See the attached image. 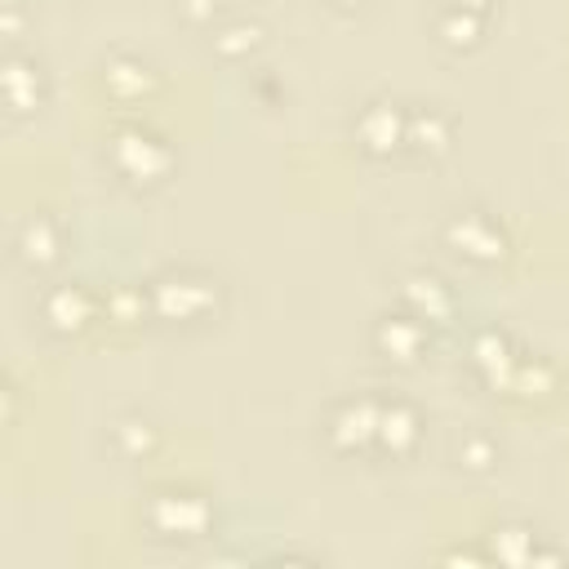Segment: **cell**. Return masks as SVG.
<instances>
[{"label":"cell","instance_id":"obj_1","mask_svg":"<svg viewBox=\"0 0 569 569\" xmlns=\"http://www.w3.org/2000/svg\"><path fill=\"white\" fill-rule=\"evenodd\" d=\"M138 520L142 529L156 538V542H204L213 538L218 529V502L204 485L196 480H160L142 493V507H138Z\"/></svg>","mask_w":569,"mask_h":569},{"label":"cell","instance_id":"obj_2","mask_svg":"<svg viewBox=\"0 0 569 569\" xmlns=\"http://www.w3.org/2000/svg\"><path fill=\"white\" fill-rule=\"evenodd\" d=\"M102 160H107V169H111L124 187H133V191H156V187L169 182V173H173V164H178V151H173V142H169L164 129H156V124L142 120V116H124V120H116V124L107 129V138H102Z\"/></svg>","mask_w":569,"mask_h":569},{"label":"cell","instance_id":"obj_3","mask_svg":"<svg viewBox=\"0 0 569 569\" xmlns=\"http://www.w3.org/2000/svg\"><path fill=\"white\" fill-rule=\"evenodd\" d=\"M147 298H151L156 325H204V320H218L227 302V284L209 267L173 262L147 276Z\"/></svg>","mask_w":569,"mask_h":569},{"label":"cell","instance_id":"obj_4","mask_svg":"<svg viewBox=\"0 0 569 569\" xmlns=\"http://www.w3.org/2000/svg\"><path fill=\"white\" fill-rule=\"evenodd\" d=\"M436 240L453 258H462L467 267H480V271H498L516 253L507 222L493 209H485V204H458V209H449L440 218V227H436Z\"/></svg>","mask_w":569,"mask_h":569},{"label":"cell","instance_id":"obj_5","mask_svg":"<svg viewBox=\"0 0 569 569\" xmlns=\"http://www.w3.org/2000/svg\"><path fill=\"white\" fill-rule=\"evenodd\" d=\"M378 391H342L329 400L320 413V440L333 458H373V436H378Z\"/></svg>","mask_w":569,"mask_h":569},{"label":"cell","instance_id":"obj_6","mask_svg":"<svg viewBox=\"0 0 569 569\" xmlns=\"http://www.w3.org/2000/svg\"><path fill=\"white\" fill-rule=\"evenodd\" d=\"M36 320L53 338H80L102 325V289L80 276H58L36 293Z\"/></svg>","mask_w":569,"mask_h":569},{"label":"cell","instance_id":"obj_7","mask_svg":"<svg viewBox=\"0 0 569 569\" xmlns=\"http://www.w3.org/2000/svg\"><path fill=\"white\" fill-rule=\"evenodd\" d=\"M405 124H409V102L391 93H369L356 102L347 120V138L356 142L360 156L369 160H391L405 151Z\"/></svg>","mask_w":569,"mask_h":569},{"label":"cell","instance_id":"obj_8","mask_svg":"<svg viewBox=\"0 0 569 569\" xmlns=\"http://www.w3.org/2000/svg\"><path fill=\"white\" fill-rule=\"evenodd\" d=\"M431 333H436V325H427L418 311L391 302V307H382V311L373 316V325H369V347H373L378 360H387V365H396V369H409V365H418V360L431 351Z\"/></svg>","mask_w":569,"mask_h":569},{"label":"cell","instance_id":"obj_9","mask_svg":"<svg viewBox=\"0 0 569 569\" xmlns=\"http://www.w3.org/2000/svg\"><path fill=\"white\" fill-rule=\"evenodd\" d=\"M0 98H4V116L9 120H27V116H36L49 102L44 58L36 49H27L22 40L18 44H4V58H0Z\"/></svg>","mask_w":569,"mask_h":569},{"label":"cell","instance_id":"obj_10","mask_svg":"<svg viewBox=\"0 0 569 569\" xmlns=\"http://www.w3.org/2000/svg\"><path fill=\"white\" fill-rule=\"evenodd\" d=\"M480 542H485L489 560H498V565H547V560H565L569 556L547 529H538L533 520H520V516L493 520L480 533Z\"/></svg>","mask_w":569,"mask_h":569},{"label":"cell","instance_id":"obj_11","mask_svg":"<svg viewBox=\"0 0 569 569\" xmlns=\"http://www.w3.org/2000/svg\"><path fill=\"white\" fill-rule=\"evenodd\" d=\"M462 360L476 373V382H485L489 391H502L511 378V365L520 360V342L507 325L498 320H476L462 338Z\"/></svg>","mask_w":569,"mask_h":569},{"label":"cell","instance_id":"obj_12","mask_svg":"<svg viewBox=\"0 0 569 569\" xmlns=\"http://www.w3.org/2000/svg\"><path fill=\"white\" fill-rule=\"evenodd\" d=\"M9 253H13V262H22L27 271H49V267H58L62 253H67V227H62V218H58L53 209H44V204L27 209V213L13 222V231H9Z\"/></svg>","mask_w":569,"mask_h":569},{"label":"cell","instance_id":"obj_13","mask_svg":"<svg viewBox=\"0 0 569 569\" xmlns=\"http://www.w3.org/2000/svg\"><path fill=\"white\" fill-rule=\"evenodd\" d=\"M98 84H102V93L111 102L138 107V102H151L164 89V76H160V67L151 58H142L133 49H111L98 62Z\"/></svg>","mask_w":569,"mask_h":569},{"label":"cell","instance_id":"obj_14","mask_svg":"<svg viewBox=\"0 0 569 569\" xmlns=\"http://www.w3.org/2000/svg\"><path fill=\"white\" fill-rule=\"evenodd\" d=\"M396 302L400 307H409V311H418L427 325H449L453 316H458V293H453V284L440 276V271H431V267H405V271H396Z\"/></svg>","mask_w":569,"mask_h":569},{"label":"cell","instance_id":"obj_15","mask_svg":"<svg viewBox=\"0 0 569 569\" xmlns=\"http://www.w3.org/2000/svg\"><path fill=\"white\" fill-rule=\"evenodd\" d=\"M427 436V418L422 409L409 400V396H382V409H378V436H373V458H387V462H405L418 453Z\"/></svg>","mask_w":569,"mask_h":569},{"label":"cell","instance_id":"obj_16","mask_svg":"<svg viewBox=\"0 0 569 569\" xmlns=\"http://www.w3.org/2000/svg\"><path fill=\"white\" fill-rule=\"evenodd\" d=\"M458 142V116L445 102H409V124H405V151L413 160H445Z\"/></svg>","mask_w":569,"mask_h":569},{"label":"cell","instance_id":"obj_17","mask_svg":"<svg viewBox=\"0 0 569 569\" xmlns=\"http://www.w3.org/2000/svg\"><path fill=\"white\" fill-rule=\"evenodd\" d=\"M560 382H565V373H560V365L551 356L520 351V360L511 365V378H507L502 396L507 400H520V405H547V400H556Z\"/></svg>","mask_w":569,"mask_h":569},{"label":"cell","instance_id":"obj_18","mask_svg":"<svg viewBox=\"0 0 569 569\" xmlns=\"http://www.w3.org/2000/svg\"><path fill=\"white\" fill-rule=\"evenodd\" d=\"M485 31H489V13H485V9H471V4H462V0H440L436 13H431V36H436V44H445V49H453V53L480 49Z\"/></svg>","mask_w":569,"mask_h":569},{"label":"cell","instance_id":"obj_19","mask_svg":"<svg viewBox=\"0 0 569 569\" xmlns=\"http://www.w3.org/2000/svg\"><path fill=\"white\" fill-rule=\"evenodd\" d=\"M107 449L120 462H142V458H151L160 449V427L147 413L124 409V413L107 418Z\"/></svg>","mask_w":569,"mask_h":569},{"label":"cell","instance_id":"obj_20","mask_svg":"<svg viewBox=\"0 0 569 569\" xmlns=\"http://www.w3.org/2000/svg\"><path fill=\"white\" fill-rule=\"evenodd\" d=\"M449 462H453L462 476L485 480V476L498 471L502 445H498V436H493L489 427H458V431L449 436Z\"/></svg>","mask_w":569,"mask_h":569},{"label":"cell","instance_id":"obj_21","mask_svg":"<svg viewBox=\"0 0 569 569\" xmlns=\"http://www.w3.org/2000/svg\"><path fill=\"white\" fill-rule=\"evenodd\" d=\"M267 44V27L262 18H249V13H227L209 27V49L222 58V62H249L258 49Z\"/></svg>","mask_w":569,"mask_h":569},{"label":"cell","instance_id":"obj_22","mask_svg":"<svg viewBox=\"0 0 569 569\" xmlns=\"http://www.w3.org/2000/svg\"><path fill=\"white\" fill-rule=\"evenodd\" d=\"M151 320L147 280H116L102 289V325L107 329H138Z\"/></svg>","mask_w":569,"mask_h":569},{"label":"cell","instance_id":"obj_23","mask_svg":"<svg viewBox=\"0 0 569 569\" xmlns=\"http://www.w3.org/2000/svg\"><path fill=\"white\" fill-rule=\"evenodd\" d=\"M173 9L187 27H200V31H209L222 18V0H173Z\"/></svg>","mask_w":569,"mask_h":569},{"label":"cell","instance_id":"obj_24","mask_svg":"<svg viewBox=\"0 0 569 569\" xmlns=\"http://www.w3.org/2000/svg\"><path fill=\"white\" fill-rule=\"evenodd\" d=\"M18 396H22L18 378H13V373H4V422H9V427L18 422Z\"/></svg>","mask_w":569,"mask_h":569},{"label":"cell","instance_id":"obj_25","mask_svg":"<svg viewBox=\"0 0 569 569\" xmlns=\"http://www.w3.org/2000/svg\"><path fill=\"white\" fill-rule=\"evenodd\" d=\"M462 4H471V9H485V13H489V9L498 4V0H462Z\"/></svg>","mask_w":569,"mask_h":569},{"label":"cell","instance_id":"obj_26","mask_svg":"<svg viewBox=\"0 0 569 569\" xmlns=\"http://www.w3.org/2000/svg\"><path fill=\"white\" fill-rule=\"evenodd\" d=\"M333 4H342V9H356V4H365V0H333Z\"/></svg>","mask_w":569,"mask_h":569}]
</instances>
